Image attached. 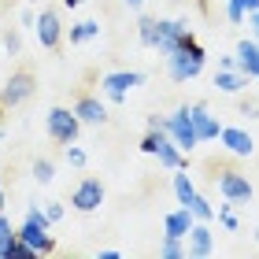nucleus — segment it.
Segmentation results:
<instances>
[{
	"instance_id": "obj_13",
	"label": "nucleus",
	"mask_w": 259,
	"mask_h": 259,
	"mask_svg": "<svg viewBox=\"0 0 259 259\" xmlns=\"http://www.w3.org/2000/svg\"><path fill=\"white\" fill-rule=\"evenodd\" d=\"M219 137H222V145H226L233 156H252V148H255V141L244 134V130H237V126H226Z\"/></svg>"
},
{
	"instance_id": "obj_25",
	"label": "nucleus",
	"mask_w": 259,
	"mask_h": 259,
	"mask_svg": "<svg viewBox=\"0 0 259 259\" xmlns=\"http://www.w3.org/2000/svg\"><path fill=\"white\" fill-rule=\"evenodd\" d=\"M159 255H167V259H178V255H185V248H182V237H170V233H167V241L159 244Z\"/></svg>"
},
{
	"instance_id": "obj_17",
	"label": "nucleus",
	"mask_w": 259,
	"mask_h": 259,
	"mask_svg": "<svg viewBox=\"0 0 259 259\" xmlns=\"http://www.w3.org/2000/svg\"><path fill=\"white\" fill-rule=\"evenodd\" d=\"M74 115L81 122H93V126H100L104 119H108V108H104V104L97 100V97H81L78 100V108H74Z\"/></svg>"
},
{
	"instance_id": "obj_1",
	"label": "nucleus",
	"mask_w": 259,
	"mask_h": 259,
	"mask_svg": "<svg viewBox=\"0 0 259 259\" xmlns=\"http://www.w3.org/2000/svg\"><path fill=\"white\" fill-rule=\"evenodd\" d=\"M204 60H207L204 49H200V45L189 37L182 49H174V52L167 56V70H170L174 81H193L200 70H204Z\"/></svg>"
},
{
	"instance_id": "obj_31",
	"label": "nucleus",
	"mask_w": 259,
	"mask_h": 259,
	"mask_svg": "<svg viewBox=\"0 0 259 259\" xmlns=\"http://www.w3.org/2000/svg\"><path fill=\"white\" fill-rule=\"evenodd\" d=\"M45 215H49V222H60L63 219V207L60 204H49V207H45Z\"/></svg>"
},
{
	"instance_id": "obj_8",
	"label": "nucleus",
	"mask_w": 259,
	"mask_h": 259,
	"mask_svg": "<svg viewBox=\"0 0 259 259\" xmlns=\"http://www.w3.org/2000/svg\"><path fill=\"white\" fill-rule=\"evenodd\" d=\"M219 189H222V196H226L230 204H248V200H252V185H248V178L237 174V170H222Z\"/></svg>"
},
{
	"instance_id": "obj_40",
	"label": "nucleus",
	"mask_w": 259,
	"mask_h": 259,
	"mask_svg": "<svg viewBox=\"0 0 259 259\" xmlns=\"http://www.w3.org/2000/svg\"><path fill=\"white\" fill-rule=\"evenodd\" d=\"M255 241H259V230H255Z\"/></svg>"
},
{
	"instance_id": "obj_15",
	"label": "nucleus",
	"mask_w": 259,
	"mask_h": 259,
	"mask_svg": "<svg viewBox=\"0 0 259 259\" xmlns=\"http://www.w3.org/2000/svg\"><path fill=\"white\" fill-rule=\"evenodd\" d=\"M211 248H215V237H211L207 222H193V230H189V252L193 255H211Z\"/></svg>"
},
{
	"instance_id": "obj_19",
	"label": "nucleus",
	"mask_w": 259,
	"mask_h": 259,
	"mask_svg": "<svg viewBox=\"0 0 259 259\" xmlns=\"http://www.w3.org/2000/svg\"><path fill=\"white\" fill-rule=\"evenodd\" d=\"M137 37H141V45H148V49H156V41H159V19H141L137 22Z\"/></svg>"
},
{
	"instance_id": "obj_32",
	"label": "nucleus",
	"mask_w": 259,
	"mask_h": 259,
	"mask_svg": "<svg viewBox=\"0 0 259 259\" xmlns=\"http://www.w3.org/2000/svg\"><path fill=\"white\" fill-rule=\"evenodd\" d=\"M248 26H252V33H255V45H259V8H255V11H248Z\"/></svg>"
},
{
	"instance_id": "obj_6",
	"label": "nucleus",
	"mask_w": 259,
	"mask_h": 259,
	"mask_svg": "<svg viewBox=\"0 0 259 259\" xmlns=\"http://www.w3.org/2000/svg\"><path fill=\"white\" fill-rule=\"evenodd\" d=\"M189 37H193V33H189L185 22H178V19H159V41H156V49L163 56H170L174 49H182Z\"/></svg>"
},
{
	"instance_id": "obj_16",
	"label": "nucleus",
	"mask_w": 259,
	"mask_h": 259,
	"mask_svg": "<svg viewBox=\"0 0 259 259\" xmlns=\"http://www.w3.org/2000/svg\"><path fill=\"white\" fill-rule=\"evenodd\" d=\"M193 222H196V215L182 204L178 211H170V215H167V233H170V237H189Z\"/></svg>"
},
{
	"instance_id": "obj_34",
	"label": "nucleus",
	"mask_w": 259,
	"mask_h": 259,
	"mask_svg": "<svg viewBox=\"0 0 259 259\" xmlns=\"http://www.w3.org/2000/svg\"><path fill=\"white\" fill-rule=\"evenodd\" d=\"M148 130H167V119H159V115H152V119H148Z\"/></svg>"
},
{
	"instance_id": "obj_24",
	"label": "nucleus",
	"mask_w": 259,
	"mask_h": 259,
	"mask_svg": "<svg viewBox=\"0 0 259 259\" xmlns=\"http://www.w3.org/2000/svg\"><path fill=\"white\" fill-rule=\"evenodd\" d=\"M15 233H19V230H11V222L4 219V211H0V259H4V252H8V244L15 241Z\"/></svg>"
},
{
	"instance_id": "obj_36",
	"label": "nucleus",
	"mask_w": 259,
	"mask_h": 259,
	"mask_svg": "<svg viewBox=\"0 0 259 259\" xmlns=\"http://www.w3.org/2000/svg\"><path fill=\"white\" fill-rule=\"evenodd\" d=\"M237 4H241L244 11H255V8H259V0H237Z\"/></svg>"
},
{
	"instance_id": "obj_12",
	"label": "nucleus",
	"mask_w": 259,
	"mask_h": 259,
	"mask_svg": "<svg viewBox=\"0 0 259 259\" xmlns=\"http://www.w3.org/2000/svg\"><path fill=\"white\" fill-rule=\"evenodd\" d=\"M152 156H156L163 167L167 170H182V148H178V141H174L167 130H163L159 134V141H156V152H152Z\"/></svg>"
},
{
	"instance_id": "obj_23",
	"label": "nucleus",
	"mask_w": 259,
	"mask_h": 259,
	"mask_svg": "<svg viewBox=\"0 0 259 259\" xmlns=\"http://www.w3.org/2000/svg\"><path fill=\"white\" fill-rule=\"evenodd\" d=\"M33 178H37L41 185H49V182L56 178V167H52V159H37V163H33Z\"/></svg>"
},
{
	"instance_id": "obj_3",
	"label": "nucleus",
	"mask_w": 259,
	"mask_h": 259,
	"mask_svg": "<svg viewBox=\"0 0 259 259\" xmlns=\"http://www.w3.org/2000/svg\"><path fill=\"white\" fill-rule=\"evenodd\" d=\"M45 126H49V137L52 141H60V145H74L78 130H81V119L74 111H67V108H52L49 119H45Z\"/></svg>"
},
{
	"instance_id": "obj_37",
	"label": "nucleus",
	"mask_w": 259,
	"mask_h": 259,
	"mask_svg": "<svg viewBox=\"0 0 259 259\" xmlns=\"http://www.w3.org/2000/svg\"><path fill=\"white\" fill-rule=\"evenodd\" d=\"M126 4H130V8H141V4H145V0H126Z\"/></svg>"
},
{
	"instance_id": "obj_26",
	"label": "nucleus",
	"mask_w": 259,
	"mask_h": 259,
	"mask_svg": "<svg viewBox=\"0 0 259 259\" xmlns=\"http://www.w3.org/2000/svg\"><path fill=\"white\" fill-rule=\"evenodd\" d=\"M189 211H193V215H196L200 222H207L211 215H215V207H211V204H207L204 196H193V204H189Z\"/></svg>"
},
{
	"instance_id": "obj_18",
	"label": "nucleus",
	"mask_w": 259,
	"mask_h": 259,
	"mask_svg": "<svg viewBox=\"0 0 259 259\" xmlns=\"http://www.w3.org/2000/svg\"><path fill=\"white\" fill-rule=\"evenodd\" d=\"M215 85H219L222 93H241L244 85H248V74H237V67H233V70H219V74H215Z\"/></svg>"
},
{
	"instance_id": "obj_14",
	"label": "nucleus",
	"mask_w": 259,
	"mask_h": 259,
	"mask_svg": "<svg viewBox=\"0 0 259 259\" xmlns=\"http://www.w3.org/2000/svg\"><path fill=\"white\" fill-rule=\"evenodd\" d=\"M237 67H241V74L259 78V45L255 41H241L237 45Z\"/></svg>"
},
{
	"instance_id": "obj_10",
	"label": "nucleus",
	"mask_w": 259,
	"mask_h": 259,
	"mask_svg": "<svg viewBox=\"0 0 259 259\" xmlns=\"http://www.w3.org/2000/svg\"><path fill=\"white\" fill-rule=\"evenodd\" d=\"M33 26H37V41L45 45V49H56V45H60L63 26H60V15H56L52 8H45L41 15H37V22H33Z\"/></svg>"
},
{
	"instance_id": "obj_20",
	"label": "nucleus",
	"mask_w": 259,
	"mask_h": 259,
	"mask_svg": "<svg viewBox=\"0 0 259 259\" xmlns=\"http://www.w3.org/2000/svg\"><path fill=\"white\" fill-rule=\"evenodd\" d=\"M100 33V26L93 19H85V22H74V26H70V45H85V41H93Z\"/></svg>"
},
{
	"instance_id": "obj_35",
	"label": "nucleus",
	"mask_w": 259,
	"mask_h": 259,
	"mask_svg": "<svg viewBox=\"0 0 259 259\" xmlns=\"http://www.w3.org/2000/svg\"><path fill=\"white\" fill-rule=\"evenodd\" d=\"M244 115H252V119H259V104H252V100H248V104H244Z\"/></svg>"
},
{
	"instance_id": "obj_33",
	"label": "nucleus",
	"mask_w": 259,
	"mask_h": 259,
	"mask_svg": "<svg viewBox=\"0 0 259 259\" xmlns=\"http://www.w3.org/2000/svg\"><path fill=\"white\" fill-rule=\"evenodd\" d=\"M233 67H237V60H233V56H222V60H219V70H233Z\"/></svg>"
},
{
	"instance_id": "obj_2",
	"label": "nucleus",
	"mask_w": 259,
	"mask_h": 259,
	"mask_svg": "<svg viewBox=\"0 0 259 259\" xmlns=\"http://www.w3.org/2000/svg\"><path fill=\"white\" fill-rule=\"evenodd\" d=\"M19 237L26 241V244H33L37 255L56 252V241L49 237V215H45L41 207H30V211H26V222L19 226Z\"/></svg>"
},
{
	"instance_id": "obj_38",
	"label": "nucleus",
	"mask_w": 259,
	"mask_h": 259,
	"mask_svg": "<svg viewBox=\"0 0 259 259\" xmlns=\"http://www.w3.org/2000/svg\"><path fill=\"white\" fill-rule=\"evenodd\" d=\"M63 4H67V8H78V4H81V0H63Z\"/></svg>"
},
{
	"instance_id": "obj_21",
	"label": "nucleus",
	"mask_w": 259,
	"mask_h": 259,
	"mask_svg": "<svg viewBox=\"0 0 259 259\" xmlns=\"http://www.w3.org/2000/svg\"><path fill=\"white\" fill-rule=\"evenodd\" d=\"M174 196H178V204H185V207L193 204V196H196V189H193L189 174H174Z\"/></svg>"
},
{
	"instance_id": "obj_4",
	"label": "nucleus",
	"mask_w": 259,
	"mask_h": 259,
	"mask_svg": "<svg viewBox=\"0 0 259 259\" xmlns=\"http://www.w3.org/2000/svg\"><path fill=\"white\" fill-rule=\"evenodd\" d=\"M33 74L30 70H19V74H11L4 81V89H0V108H19V104H26L33 97Z\"/></svg>"
},
{
	"instance_id": "obj_7",
	"label": "nucleus",
	"mask_w": 259,
	"mask_h": 259,
	"mask_svg": "<svg viewBox=\"0 0 259 259\" xmlns=\"http://www.w3.org/2000/svg\"><path fill=\"white\" fill-rule=\"evenodd\" d=\"M141 81H145V74H141V70H111V74H104L100 85H104V93H108V100L119 104L134 85H141Z\"/></svg>"
},
{
	"instance_id": "obj_27",
	"label": "nucleus",
	"mask_w": 259,
	"mask_h": 259,
	"mask_svg": "<svg viewBox=\"0 0 259 259\" xmlns=\"http://www.w3.org/2000/svg\"><path fill=\"white\" fill-rule=\"evenodd\" d=\"M219 222H222V226H226V230H237V215H233V207H230V200H226V204H222V207H219Z\"/></svg>"
},
{
	"instance_id": "obj_29",
	"label": "nucleus",
	"mask_w": 259,
	"mask_h": 259,
	"mask_svg": "<svg viewBox=\"0 0 259 259\" xmlns=\"http://www.w3.org/2000/svg\"><path fill=\"white\" fill-rule=\"evenodd\" d=\"M67 163H70V167H85V152L74 148V145H67Z\"/></svg>"
},
{
	"instance_id": "obj_39",
	"label": "nucleus",
	"mask_w": 259,
	"mask_h": 259,
	"mask_svg": "<svg viewBox=\"0 0 259 259\" xmlns=\"http://www.w3.org/2000/svg\"><path fill=\"white\" fill-rule=\"evenodd\" d=\"M0 211H4V185H0Z\"/></svg>"
},
{
	"instance_id": "obj_30",
	"label": "nucleus",
	"mask_w": 259,
	"mask_h": 259,
	"mask_svg": "<svg viewBox=\"0 0 259 259\" xmlns=\"http://www.w3.org/2000/svg\"><path fill=\"white\" fill-rule=\"evenodd\" d=\"M226 19H230V22H241V19H244V8L237 4V0H230V4H226Z\"/></svg>"
},
{
	"instance_id": "obj_11",
	"label": "nucleus",
	"mask_w": 259,
	"mask_h": 259,
	"mask_svg": "<svg viewBox=\"0 0 259 259\" xmlns=\"http://www.w3.org/2000/svg\"><path fill=\"white\" fill-rule=\"evenodd\" d=\"M189 119H193V130H196V137H200V141H215V137L222 134L219 119L204 108V104H193V108H189Z\"/></svg>"
},
{
	"instance_id": "obj_9",
	"label": "nucleus",
	"mask_w": 259,
	"mask_h": 259,
	"mask_svg": "<svg viewBox=\"0 0 259 259\" xmlns=\"http://www.w3.org/2000/svg\"><path fill=\"white\" fill-rule=\"evenodd\" d=\"M70 204H74L78 211H97L104 204V185H100V178H81L78 189H74V196H70Z\"/></svg>"
},
{
	"instance_id": "obj_5",
	"label": "nucleus",
	"mask_w": 259,
	"mask_h": 259,
	"mask_svg": "<svg viewBox=\"0 0 259 259\" xmlns=\"http://www.w3.org/2000/svg\"><path fill=\"white\" fill-rule=\"evenodd\" d=\"M167 134L178 141V148H196L200 137L193 130V119H189V108H178L174 115H167Z\"/></svg>"
},
{
	"instance_id": "obj_28",
	"label": "nucleus",
	"mask_w": 259,
	"mask_h": 259,
	"mask_svg": "<svg viewBox=\"0 0 259 259\" xmlns=\"http://www.w3.org/2000/svg\"><path fill=\"white\" fill-rule=\"evenodd\" d=\"M4 49H8L11 56H19V52H22V37H19L15 30H8V33H4Z\"/></svg>"
},
{
	"instance_id": "obj_22",
	"label": "nucleus",
	"mask_w": 259,
	"mask_h": 259,
	"mask_svg": "<svg viewBox=\"0 0 259 259\" xmlns=\"http://www.w3.org/2000/svg\"><path fill=\"white\" fill-rule=\"evenodd\" d=\"M33 255H37V248H33V244H26L19 233H15V241L8 244V252H4V259H33Z\"/></svg>"
}]
</instances>
